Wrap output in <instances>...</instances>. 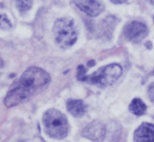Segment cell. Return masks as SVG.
<instances>
[{
	"label": "cell",
	"mask_w": 154,
	"mask_h": 142,
	"mask_svg": "<svg viewBox=\"0 0 154 142\" xmlns=\"http://www.w3.org/2000/svg\"><path fill=\"white\" fill-rule=\"evenodd\" d=\"M49 81L51 76L46 71L38 67L27 68L6 94L4 105L12 108L26 102L35 94L45 89Z\"/></svg>",
	"instance_id": "1"
},
{
	"label": "cell",
	"mask_w": 154,
	"mask_h": 142,
	"mask_svg": "<svg viewBox=\"0 0 154 142\" xmlns=\"http://www.w3.org/2000/svg\"><path fill=\"white\" fill-rule=\"evenodd\" d=\"M43 124L45 132L51 138L61 140L68 134L69 126L66 117L56 109L45 112L43 115Z\"/></svg>",
	"instance_id": "2"
},
{
	"label": "cell",
	"mask_w": 154,
	"mask_h": 142,
	"mask_svg": "<svg viewBox=\"0 0 154 142\" xmlns=\"http://www.w3.org/2000/svg\"><path fill=\"white\" fill-rule=\"evenodd\" d=\"M56 43L62 48H68L75 43L78 38L75 23L70 18L58 19L54 25Z\"/></svg>",
	"instance_id": "3"
},
{
	"label": "cell",
	"mask_w": 154,
	"mask_h": 142,
	"mask_svg": "<svg viewBox=\"0 0 154 142\" xmlns=\"http://www.w3.org/2000/svg\"><path fill=\"white\" fill-rule=\"evenodd\" d=\"M122 67L119 64H110L100 68L90 76H86L84 81L97 85L99 87H107L114 84L122 74Z\"/></svg>",
	"instance_id": "4"
},
{
	"label": "cell",
	"mask_w": 154,
	"mask_h": 142,
	"mask_svg": "<svg viewBox=\"0 0 154 142\" xmlns=\"http://www.w3.org/2000/svg\"><path fill=\"white\" fill-rule=\"evenodd\" d=\"M148 34L147 26L142 22L133 21L129 23L124 28V35L128 40L132 42H140Z\"/></svg>",
	"instance_id": "5"
},
{
	"label": "cell",
	"mask_w": 154,
	"mask_h": 142,
	"mask_svg": "<svg viewBox=\"0 0 154 142\" xmlns=\"http://www.w3.org/2000/svg\"><path fill=\"white\" fill-rule=\"evenodd\" d=\"M75 4L88 16H97L103 10V4L100 0H72Z\"/></svg>",
	"instance_id": "6"
},
{
	"label": "cell",
	"mask_w": 154,
	"mask_h": 142,
	"mask_svg": "<svg viewBox=\"0 0 154 142\" xmlns=\"http://www.w3.org/2000/svg\"><path fill=\"white\" fill-rule=\"evenodd\" d=\"M105 126L100 121H92L83 130V136L93 141H102L105 138Z\"/></svg>",
	"instance_id": "7"
},
{
	"label": "cell",
	"mask_w": 154,
	"mask_h": 142,
	"mask_svg": "<svg viewBox=\"0 0 154 142\" xmlns=\"http://www.w3.org/2000/svg\"><path fill=\"white\" fill-rule=\"evenodd\" d=\"M136 142H154V126L151 123H143L134 133Z\"/></svg>",
	"instance_id": "8"
},
{
	"label": "cell",
	"mask_w": 154,
	"mask_h": 142,
	"mask_svg": "<svg viewBox=\"0 0 154 142\" xmlns=\"http://www.w3.org/2000/svg\"><path fill=\"white\" fill-rule=\"evenodd\" d=\"M67 110L69 113L72 114L75 117L83 116L86 112V106L82 100L78 99H70L67 102Z\"/></svg>",
	"instance_id": "9"
},
{
	"label": "cell",
	"mask_w": 154,
	"mask_h": 142,
	"mask_svg": "<svg viewBox=\"0 0 154 142\" xmlns=\"http://www.w3.org/2000/svg\"><path fill=\"white\" fill-rule=\"evenodd\" d=\"M129 109L133 114L140 116V115H143V114H145V112H146V105H145L144 102H142V99H140V98H134L131 104H130Z\"/></svg>",
	"instance_id": "10"
},
{
	"label": "cell",
	"mask_w": 154,
	"mask_h": 142,
	"mask_svg": "<svg viewBox=\"0 0 154 142\" xmlns=\"http://www.w3.org/2000/svg\"><path fill=\"white\" fill-rule=\"evenodd\" d=\"M15 2L21 13H26L32 7V0H15Z\"/></svg>",
	"instance_id": "11"
},
{
	"label": "cell",
	"mask_w": 154,
	"mask_h": 142,
	"mask_svg": "<svg viewBox=\"0 0 154 142\" xmlns=\"http://www.w3.org/2000/svg\"><path fill=\"white\" fill-rule=\"evenodd\" d=\"M12 27L10 20L5 15H0V28L1 29H10Z\"/></svg>",
	"instance_id": "12"
},
{
	"label": "cell",
	"mask_w": 154,
	"mask_h": 142,
	"mask_svg": "<svg viewBox=\"0 0 154 142\" xmlns=\"http://www.w3.org/2000/svg\"><path fill=\"white\" fill-rule=\"evenodd\" d=\"M86 77V74H85V68H84V66H79V68H78V78L80 79V81H83L85 79Z\"/></svg>",
	"instance_id": "13"
},
{
	"label": "cell",
	"mask_w": 154,
	"mask_h": 142,
	"mask_svg": "<svg viewBox=\"0 0 154 142\" xmlns=\"http://www.w3.org/2000/svg\"><path fill=\"white\" fill-rule=\"evenodd\" d=\"M149 97H150L151 102L154 104V83L151 84L149 87Z\"/></svg>",
	"instance_id": "14"
},
{
	"label": "cell",
	"mask_w": 154,
	"mask_h": 142,
	"mask_svg": "<svg viewBox=\"0 0 154 142\" xmlns=\"http://www.w3.org/2000/svg\"><path fill=\"white\" fill-rule=\"evenodd\" d=\"M113 3H116V4H119V3H124V2L126 1V0H111Z\"/></svg>",
	"instance_id": "15"
}]
</instances>
